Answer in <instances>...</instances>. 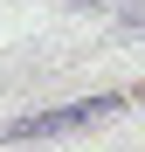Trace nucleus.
<instances>
[{
    "label": "nucleus",
    "mask_w": 145,
    "mask_h": 152,
    "mask_svg": "<svg viewBox=\"0 0 145 152\" xmlns=\"http://www.w3.org/2000/svg\"><path fill=\"white\" fill-rule=\"evenodd\" d=\"M125 97H76V104H55V111H35V118H14L0 138H48V132H83V124H104Z\"/></svg>",
    "instance_id": "1"
},
{
    "label": "nucleus",
    "mask_w": 145,
    "mask_h": 152,
    "mask_svg": "<svg viewBox=\"0 0 145 152\" xmlns=\"http://www.w3.org/2000/svg\"><path fill=\"white\" fill-rule=\"evenodd\" d=\"M125 28H131V35L145 28V0H131V7H125Z\"/></svg>",
    "instance_id": "2"
}]
</instances>
